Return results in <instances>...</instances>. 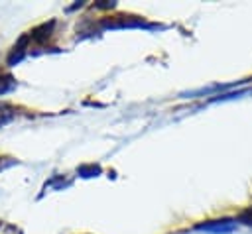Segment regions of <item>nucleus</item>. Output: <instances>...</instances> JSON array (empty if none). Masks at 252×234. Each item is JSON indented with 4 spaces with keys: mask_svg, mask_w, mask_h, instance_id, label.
Returning <instances> with one entry per match:
<instances>
[{
    "mask_svg": "<svg viewBox=\"0 0 252 234\" xmlns=\"http://www.w3.org/2000/svg\"><path fill=\"white\" fill-rule=\"evenodd\" d=\"M100 26L104 29H134V28H144V29H152L156 28L154 24H148L144 18L138 16H126V14H118V16H106L100 20Z\"/></svg>",
    "mask_w": 252,
    "mask_h": 234,
    "instance_id": "obj_1",
    "label": "nucleus"
},
{
    "mask_svg": "<svg viewBox=\"0 0 252 234\" xmlns=\"http://www.w3.org/2000/svg\"><path fill=\"white\" fill-rule=\"evenodd\" d=\"M16 87H18L16 79H14L10 73H2V71H0V96H4V94H8V92L16 90Z\"/></svg>",
    "mask_w": 252,
    "mask_h": 234,
    "instance_id": "obj_5",
    "label": "nucleus"
},
{
    "mask_svg": "<svg viewBox=\"0 0 252 234\" xmlns=\"http://www.w3.org/2000/svg\"><path fill=\"white\" fill-rule=\"evenodd\" d=\"M28 49H30V41H28V35L24 33L16 43H14V47H12V51L8 53V59H6V63H8V67H14V65H18L26 55H28Z\"/></svg>",
    "mask_w": 252,
    "mask_h": 234,
    "instance_id": "obj_3",
    "label": "nucleus"
},
{
    "mask_svg": "<svg viewBox=\"0 0 252 234\" xmlns=\"http://www.w3.org/2000/svg\"><path fill=\"white\" fill-rule=\"evenodd\" d=\"M4 159H6V157H0V171H4L6 167H12V165H16V159H12V157H10L8 161H4Z\"/></svg>",
    "mask_w": 252,
    "mask_h": 234,
    "instance_id": "obj_7",
    "label": "nucleus"
},
{
    "mask_svg": "<svg viewBox=\"0 0 252 234\" xmlns=\"http://www.w3.org/2000/svg\"><path fill=\"white\" fill-rule=\"evenodd\" d=\"M77 171H79L81 177H96V175L100 173V167L94 165V163H91V165H83V167H79Z\"/></svg>",
    "mask_w": 252,
    "mask_h": 234,
    "instance_id": "obj_6",
    "label": "nucleus"
},
{
    "mask_svg": "<svg viewBox=\"0 0 252 234\" xmlns=\"http://www.w3.org/2000/svg\"><path fill=\"white\" fill-rule=\"evenodd\" d=\"M16 116H18V108L14 104H10V102H2L0 100V128L10 124L12 120H16Z\"/></svg>",
    "mask_w": 252,
    "mask_h": 234,
    "instance_id": "obj_4",
    "label": "nucleus"
},
{
    "mask_svg": "<svg viewBox=\"0 0 252 234\" xmlns=\"http://www.w3.org/2000/svg\"><path fill=\"white\" fill-rule=\"evenodd\" d=\"M236 222L238 220H230V218H220V220H207L195 226V230H205L211 234H230L236 230Z\"/></svg>",
    "mask_w": 252,
    "mask_h": 234,
    "instance_id": "obj_2",
    "label": "nucleus"
}]
</instances>
